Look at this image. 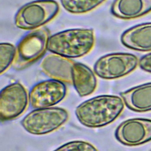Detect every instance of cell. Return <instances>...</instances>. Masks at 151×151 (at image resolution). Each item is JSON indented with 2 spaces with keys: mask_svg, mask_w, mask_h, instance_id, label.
<instances>
[{
  "mask_svg": "<svg viewBox=\"0 0 151 151\" xmlns=\"http://www.w3.org/2000/svg\"><path fill=\"white\" fill-rule=\"evenodd\" d=\"M122 97L115 95H100L79 104L75 114L81 124L90 128H99L114 122L124 109Z\"/></svg>",
  "mask_w": 151,
  "mask_h": 151,
  "instance_id": "cell-1",
  "label": "cell"
},
{
  "mask_svg": "<svg viewBox=\"0 0 151 151\" xmlns=\"http://www.w3.org/2000/svg\"><path fill=\"white\" fill-rule=\"evenodd\" d=\"M94 42L93 29L73 28L51 35L47 50L68 58H76L88 54L92 50Z\"/></svg>",
  "mask_w": 151,
  "mask_h": 151,
  "instance_id": "cell-2",
  "label": "cell"
},
{
  "mask_svg": "<svg viewBox=\"0 0 151 151\" xmlns=\"http://www.w3.org/2000/svg\"><path fill=\"white\" fill-rule=\"evenodd\" d=\"M50 36V30L45 27L32 30L24 35L16 47L13 68L22 70L42 57L48 50Z\"/></svg>",
  "mask_w": 151,
  "mask_h": 151,
  "instance_id": "cell-3",
  "label": "cell"
},
{
  "mask_svg": "<svg viewBox=\"0 0 151 151\" xmlns=\"http://www.w3.org/2000/svg\"><path fill=\"white\" fill-rule=\"evenodd\" d=\"M60 6L54 0H36L21 6L14 17L17 27L34 30L52 21L58 14Z\"/></svg>",
  "mask_w": 151,
  "mask_h": 151,
  "instance_id": "cell-4",
  "label": "cell"
},
{
  "mask_svg": "<svg viewBox=\"0 0 151 151\" xmlns=\"http://www.w3.org/2000/svg\"><path fill=\"white\" fill-rule=\"evenodd\" d=\"M68 111L61 107H50L35 109L21 120L23 128L29 133L42 135L52 132L68 119Z\"/></svg>",
  "mask_w": 151,
  "mask_h": 151,
  "instance_id": "cell-5",
  "label": "cell"
},
{
  "mask_svg": "<svg viewBox=\"0 0 151 151\" xmlns=\"http://www.w3.org/2000/svg\"><path fill=\"white\" fill-rule=\"evenodd\" d=\"M138 65L139 60L133 54L111 53L101 57L96 61L94 72L103 79L114 80L130 74Z\"/></svg>",
  "mask_w": 151,
  "mask_h": 151,
  "instance_id": "cell-6",
  "label": "cell"
},
{
  "mask_svg": "<svg viewBox=\"0 0 151 151\" xmlns=\"http://www.w3.org/2000/svg\"><path fill=\"white\" fill-rule=\"evenodd\" d=\"M29 95L24 86L15 82L5 87L0 93V119L6 122L16 119L27 109Z\"/></svg>",
  "mask_w": 151,
  "mask_h": 151,
  "instance_id": "cell-7",
  "label": "cell"
},
{
  "mask_svg": "<svg viewBox=\"0 0 151 151\" xmlns=\"http://www.w3.org/2000/svg\"><path fill=\"white\" fill-rule=\"evenodd\" d=\"M64 83L54 79L41 81L32 87L29 93V103L34 109L52 107L66 96Z\"/></svg>",
  "mask_w": 151,
  "mask_h": 151,
  "instance_id": "cell-8",
  "label": "cell"
},
{
  "mask_svg": "<svg viewBox=\"0 0 151 151\" xmlns=\"http://www.w3.org/2000/svg\"><path fill=\"white\" fill-rule=\"evenodd\" d=\"M114 136L120 143L136 146L151 140V120L132 118L122 122L116 128Z\"/></svg>",
  "mask_w": 151,
  "mask_h": 151,
  "instance_id": "cell-9",
  "label": "cell"
},
{
  "mask_svg": "<svg viewBox=\"0 0 151 151\" xmlns=\"http://www.w3.org/2000/svg\"><path fill=\"white\" fill-rule=\"evenodd\" d=\"M74 62L70 58L52 53L44 58L40 67L51 79L72 84V68Z\"/></svg>",
  "mask_w": 151,
  "mask_h": 151,
  "instance_id": "cell-10",
  "label": "cell"
},
{
  "mask_svg": "<svg viewBox=\"0 0 151 151\" xmlns=\"http://www.w3.org/2000/svg\"><path fill=\"white\" fill-rule=\"evenodd\" d=\"M122 44L128 48L142 52L151 51V22L133 26L123 32Z\"/></svg>",
  "mask_w": 151,
  "mask_h": 151,
  "instance_id": "cell-11",
  "label": "cell"
},
{
  "mask_svg": "<svg viewBox=\"0 0 151 151\" xmlns=\"http://www.w3.org/2000/svg\"><path fill=\"white\" fill-rule=\"evenodd\" d=\"M120 94L130 110L140 113L151 111V82L132 87Z\"/></svg>",
  "mask_w": 151,
  "mask_h": 151,
  "instance_id": "cell-12",
  "label": "cell"
},
{
  "mask_svg": "<svg viewBox=\"0 0 151 151\" xmlns=\"http://www.w3.org/2000/svg\"><path fill=\"white\" fill-rule=\"evenodd\" d=\"M110 11L120 19L137 18L151 12V0H114Z\"/></svg>",
  "mask_w": 151,
  "mask_h": 151,
  "instance_id": "cell-13",
  "label": "cell"
},
{
  "mask_svg": "<svg viewBox=\"0 0 151 151\" xmlns=\"http://www.w3.org/2000/svg\"><path fill=\"white\" fill-rule=\"evenodd\" d=\"M72 84L80 97L88 96L97 87L96 74L87 65L74 62L72 68Z\"/></svg>",
  "mask_w": 151,
  "mask_h": 151,
  "instance_id": "cell-14",
  "label": "cell"
},
{
  "mask_svg": "<svg viewBox=\"0 0 151 151\" xmlns=\"http://www.w3.org/2000/svg\"><path fill=\"white\" fill-rule=\"evenodd\" d=\"M62 6L73 14H83L99 6L106 0H60Z\"/></svg>",
  "mask_w": 151,
  "mask_h": 151,
  "instance_id": "cell-15",
  "label": "cell"
},
{
  "mask_svg": "<svg viewBox=\"0 0 151 151\" xmlns=\"http://www.w3.org/2000/svg\"><path fill=\"white\" fill-rule=\"evenodd\" d=\"M16 55V47L9 42L0 44V74H2L12 65Z\"/></svg>",
  "mask_w": 151,
  "mask_h": 151,
  "instance_id": "cell-16",
  "label": "cell"
},
{
  "mask_svg": "<svg viewBox=\"0 0 151 151\" xmlns=\"http://www.w3.org/2000/svg\"><path fill=\"white\" fill-rule=\"evenodd\" d=\"M53 151H98L92 144L83 140H73L60 146Z\"/></svg>",
  "mask_w": 151,
  "mask_h": 151,
  "instance_id": "cell-17",
  "label": "cell"
},
{
  "mask_svg": "<svg viewBox=\"0 0 151 151\" xmlns=\"http://www.w3.org/2000/svg\"><path fill=\"white\" fill-rule=\"evenodd\" d=\"M139 66L143 71L151 73V52L140 58Z\"/></svg>",
  "mask_w": 151,
  "mask_h": 151,
  "instance_id": "cell-18",
  "label": "cell"
}]
</instances>
